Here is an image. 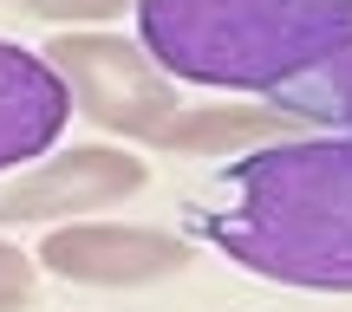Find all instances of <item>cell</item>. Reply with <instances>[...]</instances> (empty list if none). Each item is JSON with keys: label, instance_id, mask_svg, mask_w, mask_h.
<instances>
[{"label": "cell", "instance_id": "3957f363", "mask_svg": "<svg viewBox=\"0 0 352 312\" xmlns=\"http://www.w3.org/2000/svg\"><path fill=\"white\" fill-rule=\"evenodd\" d=\"M39 52L59 65L65 91H72V111L85 117V124L111 130V137H124V143H157L176 117H183L176 78L144 46H131L124 33L72 26V33H59Z\"/></svg>", "mask_w": 352, "mask_h": 312}, {"label": "cell", "instance_id": "7a4b0ae2", "mask_svg": "<svg viewBox=\"0 0 352 312\" xmlns=\"http://www.w3.org/2000/svg\"><path fill=\"white\" fill-rule=\"evenodd\" d=\"M138 46L209 91H280L352 52V0H138Z\"/></svg>", "mask_w": 352, "mask_h": 312}, {"label": "cell", "instance_id": "6da1fadb", "mask_svg": "<svg viewBox=\"0 0 352 312\" xmlns=\"http://www.w3.org/2000/svg\"><path fill=\"white\" fill-rule=\"evenodd\" d=\"M183 228L254 280L352 293V137L300 130L215 163L183 195Z\"/></svg>", "mask_w": 352, "mask_h": 312}, {"label": "cell", "instance_id": "9c48e42d", "mask_svg": "<svg viewBox=\"0 0 352 312\" xmlns=\"http://www.w3.org/2000/svg\"><path fill=\"white\" fill-rule=\"evenodd\" d=\"M7 7L33 13V20H52V26H104L124 7H138V0H7Z\"/></svg>", "mask_w": 352, "mask_h": 312}, {"label": "cell", "instance_id": "277c9868", "mask_svg": "<svg viewBox=\"0 0 352 312\" xmlns=\"http://www.w3.org/2000/svg\"><path fill=\"white\" fill-rule=\"evenodd\" d=\"M151 182V163L118 150V143H72L59 156H39L33 169H20L0 189V228H59L85 221L91 208H118Z\"/></svg>", "mask_w": 352, "mask_h": 312}, {"label": "cell", "instance_id": "52a82bcc", "mask_svg": "<svg viewBox=\"0 0 352 312\" xmlns=\"http://www.w3.org/2000/svg\"><path fill=\"white\" fill-rule=\"evenodd\" d=\"M300 117H287L280 104H196L157 137L164 156H248L267 143L300 137Z\"/></svg>", "mask_w": 352, "mask_h": 312}, {"label": "cell", "instance_id": "8992f818", "mask_svg": "<svg viewBox=\"0 0 352 312\" xmlns=\"http://www.w3.org/2000/svg\"><path fill=\"white\" fill-rule=\"evenodd\" d=\"M65 117H72V91H65L59 65L33 46L0 39V169L46 156L59 143Z\"/></svg>", "mask_w": 352, "mask_h": 312}, {"label": "cell", "instance_id": "30bf717a", "mask_svg": "<svg viewBox=\"0 0 352 312\" xmlns=\"http://www.w3.org/2000/svg\"><path fill=\"white\" fill-rule=\"evenodd\" d=\"M33 280H39V261L20 254L13 241H0V312H20L33 300Z\"/></svg>", "mask_w": 352, "mask_h": 312}, {"label": "cell", "instance_id": "5b68a950", "mask_svg": "<svg viewBox=\"0 0 352 312\" xmlns=\"http://www.w3.org/2000/svg\"><path fill=\"white\" fill-rule=\"evenodd\" d=\"M33 261L72 287H151L189 267V241L138 221H59L46 228Z\"/></svg>", "mask_w": 352, "mask_h": 312}, {"label": "cell", "instance_id": "ba28073f", "mask_svg": "<svg viewBox=\"0 0 352 312\" xmlns=\"http://www.w3.org/2000/svg\"><path fill=\"white\" fill-rule=\"evenodd\" d=\"M267 104H280L287 117H300L307 130L352 137V52L314 65V72H300V78H287L280 91H267Z\"/></svg>", "mask_w": 352, "mask_h": 312}]
</instances>
